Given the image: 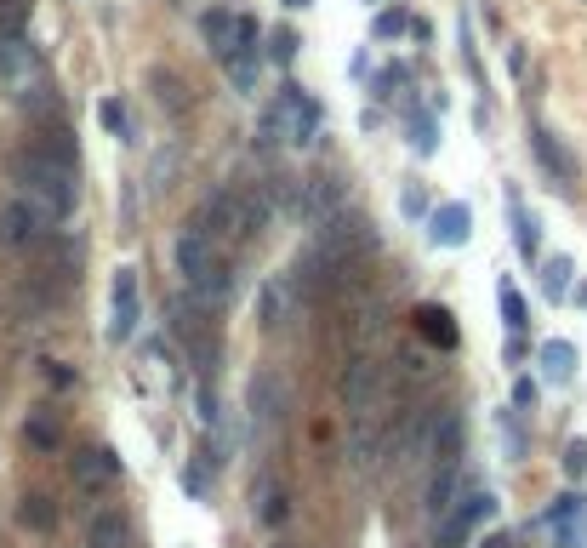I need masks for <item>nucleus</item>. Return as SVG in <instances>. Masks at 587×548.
I'll list each match as a JSON object with an SVG mask.
<instances>
[{"mask_svg": "<svg viewBox=\"0 0 587 548\" xmlns=\"http://www.w3.org/2000/svg\"><path fill=\"white\" fill-rule=\"evenodd\" d=\"M200 35H206V46L217 57H234V52H246L251 40H257V24H251V17H240V12H228V6H211L200 17Z\"/></svg>", "mask_w": 587, "mask_h": 548, "instance_id": "nucleus-9", "label": "nucleus"}, {"mask_svg": "<svg viewBox=\"0 0 587 548\" xmlns=\"http://www.w3.org/2000/svg\"><path fill=\"white\" fill-rule=\"evenodd\" d=\"M371 29H377V40H388V35H400V29H405V17H400V12H377V24H371Z\"/></svg>", "mask_w": 587, "mask_h": 548, "instance_id": "nucleus-34", "label": "nucleus"}, {"mask_svg": "<svg viewBox=\"0 0 587 548\" xmlns=\"http://www.w3.org/2000/svg\"><path fill=\"white\" fill-rule=\"evenodd\" d=\"M137 314H143V298H137V269H120V274H115V298H108V343H132Z\"/></svg>", "mask_w": 587, "mask_h": 548, "instance_id": "nucleus-11", "label": "nucleus"}, {"mask_svg": "<svg viewBox=\"0 0 587 548\" xmlns=\"http://www.w3.org/2000/svg\"><path fill=\"white\" fill-rule=\"evenodd\" d=\"M410 143H417V155H433V149H440V126H433V115H417V126H410Z\"/></svg>", "mask_w": 587, "mask_h": 548, "instance_id": "nucleus-30", "label": "nucleus"}, {"mask_svg": "<svg viewBox=\"0 0 587 548\" xmlns=\"http://www.w3.org/2000/svg\"><path fill=\"white\" fill-rule=\"evenodd\" d=\"M496 303H502V320H508V331H525V326H531V314H525V298H519L513 286H502V291H496Z\"/></svg>", "mask_w": 587, "mask_h": 548, "instance_id": "nucleus-28", "label": "nucleus"}, {"mask_svg": "<svg viewBox=\"0 0 587 548\" xmlns=\"http://www.w3.org/2000/svg\"><path fill=\"white\" fill-rule=\"evenodd\" d=\"M456 497H462V462H450V469H433V480H428V514L440 520Z\"/></svg>", "mask_w": 587, "mask_h": 548, "instance_id": "nucleus-18", "label": "nucleus"}, {"mask_svg": "<svg viewBox=\"0 0 587 548\" xmlns=\"http://www.w3.org/2000/svg\"><path fill=\"white\" fill-rule=\"evenodd\" d=\"M513 246H519V258H536V246H541V228H536V218H525L519 200H513Z\"/></svg>", "mask_w": 587, "mask_h": 548, "instance_id": "nucleus-24", "label": "nucleus"}, {"mask_svg": "<svg viewBox=\"0 0 587 548\" xmlns=\"http://www.w3.org/2000/svg\"><path fill=\"white\" fill-rule=\"evenodd\" d=\"M319 103L302 92V86H286L274 103H268V115H263V143H309L319 132Z\"/></svg>", "mask_w": 587, "mask_h": 548, "instance_id": "nucleus-3", "label": "nucleus"}, {"mask_svg": "<svg viewBox=\"0 0 587 548\" xmlns=\"http://www.w3.org/2000/svg\"><path fill=\"white\" fill-rule=\"evenodd\" d=\"M40 228H46V223H40L24 200H12L6 212H0V246H35V240H40Z\"/></svg>", "mask_w": 587, "mask_h": 548, "instance_id": "nucleus-17", "label": "nucleus"}, {"mask_svg": "<svg viewBox=\"0 0 587 548\" xmlns=\"http://www.w3.org/2000/svg\"><path fill=\"white\" fill-rule=\"evenodd\" d=\"M246 411H251V434L257 440H274L279 429H286V411H291L286 383H279L274 371H257L246 383Z\"/></svg>", "mask_w": 587, "mask_h": 548, "instance_id": "nucleus-7", "label": "nucleus"}, {"mask_svg": "<svg viewBox=\"0 0 587 548\" xmlns=\"http://www.w3.org/2000/svg\"><path fill=\"white\" fill-rule=\"evenodd\" d=\"M496 509H502V502H496L491 486H462V497L440 514V548H468L496 520Z\"/></svg>", "mask_w": 587, "mask_h": 548, "instance_id": "nucleus-4", "label": "nucleus"}, {"mask_svg": "<svg viewBox=\"0 0 587 548\" xmlns=\"http://www.w3.org/2000/svg\"><path fill=\"white\" fill-rule=\"evenodd\" d=\"M17 188H24V206L40 218V223H63L75 212V195H80V183H75V166H63V160H52V155H40V149H29V155H17Z\"/></svg>", "mask_w": 587, "mask_h": 548, "instance_id": "nucleus-1", "label": "nucleus"}, {"mask_svg": "<svg viewBox=\"0 0 587 548\" xmlns=\"http://www.w3.org/2000/svg\"><path fill=\"white\" fill-rule=\"evenodd\" d=\"M564 291H571V263L564 258H548V269H541V298H564Z\"/></svg>", "mask_w": 587, "mask_h": 548, "instance_id": "nucleus-26", "label": "nucleus"}, {"mask_svg": "<svg viewBox=\"0 0 587 548\" xmlns=\"http://www.w3.org/2000/svg\"><path fill=\"white\" fill-rule=\"evenodd\" d=\"M513 411H536V383H531V377H519V383H513Z\"/></svg>", "mask_w": 587, "mask_h": 548, "instance_id": "nucleus-33", "label": "nucleus"}, {"mask_svg": "<svg viewBox=\"0 0 587 548\" xmlns=\"http://www.w3.org/2000/svg\"><path fill=\"white\" fill-rule=\"evenodd\" d=\"M183 486H188V497H206V469H188Z\"/></svg>", "mask_w": 587, "mask_h": 548, "instance_id": "nucleus-35", "label": "nucleus"}, {"mask_svg": "<svg viewBox=\"0 0 587 548\" xmlns=\"http://www.w3.org/2000/svg\"><path fill=\"white\" fill-rule=\"evenodd\" d=\"M35 80H40V57L24 35H0V86L17 92V97H29L35 92Z\"/></svg>", "mask_w": 587, "mask_h": 548, "instance_id": "nucleus-10", "label": "nucleus"}, {"mask_svg": "<svg viewBox=\"0 0 587 548\" xmlns=\"http://www.w3.org/2000/svg\"><path fill=\"white\" fill-rule=\"evenodd\" d=\"M86 548H126V514H120V509H103V514H92V532H86Z\"/></svg>", "mask_w": 587, "mask_h": 548, "instance_id": "nucleus-20", "label": "nucleus"}, {"mask_svg": "<svg viewBox=\"0 0 587 548\" xmlns=\"http://www.w3.org/2000/svg\"><path fill=\"white\" fill-rule=\"evenodd\" d=\"M223 63H228L234 86H240V92H257V46H246V52H234V57H223Z\"/></svg>", "mask_w": 587, "mask_h": 548, "instance_id": "nucleus-25", "label": "nucleus"}, {"mask_svg": "<svg viewBox=\"0 0 587 548\" xmlns=\"http://www.w3.org/2000/svg\"><path fill=\"white\" fill-rule=\"evenodd\" d=\"M24 440H29V446H40V452H57V446H63V429L52 423L46 411H29V423H24Z\"/></svg>", "mask_w": 587, "mask_h": 548, "instance_id": "nucleus-23", "label": "nucleus"}, {"mask_svg": "<svg viewBox=\"0 0 587 548\" xmlns=\"http://www.w3.org/2000/svg\"><path fill=\"white\" fill-rule=\"evenodd\" d=\"M17 525H29V532H57V509H52V497H40V492H29L24 502H17Z\"/></svg>", "mask_w": 587, "mask_h": 548, "instance_id": "nucleus-21", "label": "nucleus"}, {"mask_svg": "<svg viewBox=\"0 0 587 548\" xmlns=\"http://www.w3.org/2000/svg\"><path fill=\"white\" fill-rule=\"evenodd\" d=\"M541 371H548V383H571L576 377V343H564V337L541 343Z\"/></svg>", "mask_w": 587, "mask_h": 548, "instance_id": "nucleus-19", "label": "nucleus"}, {"mask_svg": "<svg viewBox=\"0 0 587 548\" xmlns=\"http://www.w3.org/2000/svg\"><path fill=\"white\" fill-rule=\"evenodd\" d=\"M115 480H120V457L108 446H92V452L75 457V486L80 492H103V486H115Z\"/></svg>", "mask_w": 587, "mask_h": 548, "instance_id": "nucleus-13", "label": "nucleus"}, {"mask_svg": "<svg viewBox=\"0 0 587 548\" xmlns=\"http://www.w3.org/2000/svg\"><path fill=\"white\" fill-rule=\"evenodd\" d=\"M171 258H177V274L188 280V291H194L200 303L223 309V303L234 298V274H228V263L217 258V246L200 235V228H183L177 246H171Z\"/></svg>", "mask_w": 587, "mask_h": 548, "instance_id": "nucleus-2", "label": "nucleus"}, {"mask_svg": "<svg viewBox=\"0 0 587 548\" xmlns=\"http://www.w3.org/2000/svg\"><path fill=\"white\" fill-rule=\"evenodd\" d=\"M576 303H582V309H587V286H576Z\"/></svg>", "mask_w": 587, "mask_h": 548, "instance_id": "nucleus-37", "label": "nucleus"}, {"mask_svg": "<svg viewBox=\"0 0 587 548\" xmlns=\"http://www.w3.org/2000/svg\"><path fill=\"white\" fill-rule=\"evenodd\" d=\"M417 320H422V331L433 337V343H445V349H456V326H450V314H445V309H422Z\"/></svg>", "mask_w": 587, "mask_h": 548, "instance_id": "nucleus-27", "label": "nucleus"}, {"mask_svg": "<svg viewBox=\"0 0 587 548\" xmlns=\"http://www.w3.org/2000/svg\"><path fill=\"white\" fill-rule=\"evenodd\" d=\"M428 235H433V246H468V235H473V212L462 200H450V206H440V212L428 218Z\"/></svg>", "mask_w": 587, "mask_h": 548, "instance_id": "nucleus-14", "label": "nucleus"}, {"mask_svg": "<svg viewBox=\"0 0 587 548\" xmlns=\"http://www.w3.org/2000/svg\"><path fill=\"white\" fill-rule=\"evenodd\" d=\"M342 411L354 429H371L377 423V406H382V366L371 360V354H354V360L342 366Z\"/></svg>", "mask_w": 587, "mask_h": 548, "instance_id": "nucleus-5", "label": "nucleus"}, {"mask_svg": "<svg viewBox=\"0 0 587 548\" xmlns=\"http://www.w3.org/2000/svg\"><path fill=\"white\" fill-rule=\"evenodd\" d=\"M97 120L108 126V132H126V109H120L115 97H103V103H97Z\"/></svg>", "mask_w": 587, "mask_h": 548, "instance_id": "nucleus-32", "label": "nucleus"}, {"mask_svg": "<svg viewBox=\"0 0 587 548\" xmlns=\"http://www.w3.org/2000/svg\"><path fill=\"white\" fill-rule=\"evenodd\" d=\"M188 228H200L211 246H240L251 235V212H246V200L234 195V188H217V195L200 200V218H194Z\"/></svg>", "mask_w": 587, "mask_h": 548, "instance_id": "nucleus-6", "label": "nucleus"}, {"mask_svg": "<svg viewBox=\"0 0 587 548\" xmlns=\"http://www.w3.org/2000/svg\"><path fill=\"white\" fill-rule=\"evenodd\" d=\"M29 24V0H0V35H24Z\"/></svg>", "mask_w": 587, "mask_h": 548, "instance_id": "nucleus-29", "label": "nucleus"}, {"mask_svg": "<svg viewBox=\"0 0 587 548\" xmlns=\"http://www.w3.org/2000/svg\"><path fill=\"white\" fill-rule=\"evenodd\" d=\"M564 474L587 480V440H571V446H564Z\"/></svg>", "mask_w": 587, "mask_h": 548, "instance_id": "nucleus-31", "label": "nucleus"}, {"mask_svg": "<svg viewBox=\"0 0 587 548\" xmlns=\"http://www.w3.org/2000/svg\"><path fill=\"white\" fill-rule=\"evenodd\" d=\"M428 457V411H400V423H388V469L410 474Z\"/></svg>", "mask_w": 587, "mask_h": 548, "instance_id": "nucleus-8", "label": "nucleus"}, {"mask_svg": "<svg viewBox=\"0 0 587 548\" xmlns=\"http://www.w3.org/2000/svg\"><path fill=\"white\" fill-rule=\"evenodd\" d=\"M286 6H291V12H302V6H309V0H286Z\"/></svg>", "mask_w": 587, "mask_h": 548, "instance_id": "nucleus-38", "label": "nucleus"}, {"mask_svg": "<svg viewBox=\"0 0 587 548\" xmlns=\"http://www.w3.org/2000/svg\"><path fill=\"white\" fill-rule=\"evenodd\" d=\"M468 548H513V537H508V532H491L485 543H468Z\"/></svg>", "mask_w": 587, "mask_h": 548, "instance_id": "nucleus-36", "label": "nucleus"}, {"mask_svg": "<svg viewBox=\"0 0 587 548\" xmlns=\"http://www.w3.org/2000/svg\"><path fill=\"white\" fill-rule=\"evenodd\" d=\"M251 502H257V520H263V525H286V514H291V497H286V486H279V474H274V469L257 474Z\"/></svg>", "mask_w": 587, "mask_h": 548, "instance_id": "nucleus-15", "label": "nucleus"}, {"mask_svg": "<svg viewBox=\"0 0 587 548\" xmlns=\"http://www.w3.org/2000/svg\"><path fill=\"white\" fill-rule=\"evenodd\" d=\"M531 149H536V160L548 166L553 178H571V160H564V149L553 143V132H541V126H536V132H531Z\"/></svg>", "mask_w": 587, "mask_h": 548, "instance_id": "nucleus-22", "label": "nucleus"}, {"mask_svg": "<svg viewBox=\"0 0 587 548\" xmlns=\"http://www.w3.org/2000/svg\"><path fill=\"white\" fill-rule=\"evenodd\" d=\"M291 303H297V286L286 280V274H274V280L257 291V320H263V326H286L291 320Z\"/></svg>", "mask_w": 587, "mask_h": 548, "instance_id": "nucleus-16", "label": "nucleus"}, {"mask_svg": "<svg viewBox=\"0 0 587 548\" xmlns=\"http://www.w3.org/2000/svg\"><path fill=\"white\" fill-rule=\"evenodd\" d=\"M462 446H468V417H462V411L428 417V457H433V469H450V462H462Z\"/></svg>", "mask_w": 587, "mask_h": 548, "instance_id": "nucleus-12", "label": "nucleus"}]
</instances>
